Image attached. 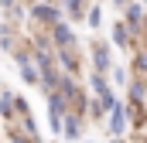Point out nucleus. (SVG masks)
I'll return each mask as SVG.
<instances>
[{
    "label": "nucleus",
    "instance_id": "1",
    "mask_svg": "<svg viewBox=\"0 0 147 143\" xmlns=\"http://www.w3.org/2000/svg\"><path fill=\"white\" fill-rule=\"evenodd\" d=\"M110 133H113V140H120L127 133V106L123 102H113L110 106Z\"/></svg>",
    "mask_w": 147,
    "mask_h": 143
},
{
    "label": "nucleus",
    "instance_id": "2",
    "mask_svg": "<svg viewBox=\"0 0 147 143\" xmlns=\"http://www.w3.org/2000/svg\"><path fill=\"white\" fill-rule=\"evenodd\" d=\"M31 17H34L38 24H58L62 21V10L55 3H34L31 7Z\"/></svg>",
    "mask_w": 147,
    "mask_h": 143
},
{
    "label": "nucleus",
    "instance_id": "3",
    "mask_svg": "<svg viewBox=\"0 0 147 143\" xmlns=\"http://www.w3.org/2000/svg\"><path fill=\"white\" fill-rule=\"evenodd\" d=\"M14 61L21 65L24 82H28V85H38V68H34V61H31V51H14Z\"/></svg>",
    "mask_w": 147,
    "mask_h": 143
},
{
    "label": "nucleus",
    "instance_id": "4",
    "mask_svg": "<svg viewBox=\"0 0 147 143\" xmlns=\"http://www.w3.org/2000/svg\"><path fill=\"white\" fill-rule=\"evenodd\" d=\"M51 31H55V44H58V48H72V27H69V24H62V21H58V24H51Z\"/></svg>",
    "mask_w": 147,
    "mask_h": 143
},
{
    "label": "nucleus",
    "instance_id": "5",
    "mask_svg": "<svg viewBox=\"0 0 147 143\" xmlns=\"http://www.w3.org/2000/svg\"><path fill=\"white\" fill-rule=\"evenodd\" d=\"M65 140H79V116L65 109V123H62V130H58Z\"/></svg>",
    "mask_w": 147,
    "mask_h": 143
},
{
    "label": "nucleus",
    "instance_id": "6",
    "mask_svg": "<svg viewBox=\"0 0 147 143\" xmlns=\"http://www.w3.org/2000/svg\"><path fill=\"white\" fill-rule=\"evenodd\" d=\"M92 61H96L99 75H103V72L110 68V48H106V44H96V48H92Z\"/></svg>",
    "mask_w": 147,
    "mask_h": 143
},
{
    "label": "nucleus",
    "instance_id": "7",
    "mask_svg": "<svg viewBox=\"0 0 147 143\" xmlns=\"http://www.w3.org/2000/svg\"><path fill=\"white\" fill-rule=\"evenodd\" d=\"M140 17H144L140 3H130V7H127V21H123V24H127L130 31H140Z\"/></svg>",
    "mask_w": 147,
    "mask_h": 143
},
{
    "label": "nucleus",
    "instance_id": "8",
    "mask_svg": "<svg viewBox=\"0 0 147 143\" xmlns=\"http://www.w3.org/2000/svg\"><path fill=\"white\" fill-rule=\"evenodd\" d=\"M140 99H144V82H140V78H134V82H130V106H134L137 116H140Z\"/></svg>",
    "mask_w": 147,
    "mask_h": 143
},
{
    "label": "nucleus",
    "instance_id": "9",
    "mask_svg": "<svg viewBox=\"0 0 147 143\" xmlns=\"http://www.w3.org/2000/svg\"><path fill=\"white\" fill-rule=\"evenodd\" d=\"M113 41H116L120 48H127V44H130V31H127V24H123V21H116V24H113Z\"/></svg>",
    "mask_w": 147,
    "mask_h": 143
},
{
    "label": "nucleus",
    "instance_id": "10",
    "mask_svg": "<svg viewBox=\"0 0 147 143\" xmlns=\"http://www.w3.org/2000/svg\"><path fill=\"white\" fill-rule=\"evenodd\" d=\"M14 99H17V96H10V92H3V96H0V116H3V119H10V116H14Z\"/></svg>",
    "mask_w": 147,
    "mask_h": 143
},
{
    "label": "nucleus",
    "instance_id": "11",
    "mask_svg": "<svg viewBox=\"0 0 147 143\" xmlns=\"http://www.w3.org/2000/svg\"><path fill=\"white\" fill-rule=\"evenodd\" d=\"M99 17H103V10H99V7H92V10L86 14V21H89V27H99Z\"/></svg>",
    "mask_w": 147,
    "mask_h": 143
},
{
    "label": "nucleus",
    "instance_id": "12",
    "mask_svg": "<svg viewBox=\"0 0 147 143\" xmlns=\"http://www.w3.org/2000/svg\"><path fill=\"white\" fill-rule=\"evenodd\" d=\"M65 10H69L72 17H79V14H82V0H69V7H65Z\"/></svg>",
    "mask_w": 147,
    "mask_h": 143
},
{
    "label": "nucleus",
    "instance_id": "13",
    "mask_svg": "<svg viewBox=\"0 0 147 143\" xmlns=\"http://www.w3.org/2000/svg\"><path fill=\"white\" fill-rule=\"evenodd\" d=\"M0 44H3V48H7V51H10V34H7V27H3V31H0Z\"/></svg>",
    "mask_w": 147,
    "mask_h": 143
},
{
    "label": "nucleus",
    "instance_id": "14",
    "mask_svg": "<svg viewBox=\"0 0 147 143\" xmlns=\"http://www.w3.org/2000/svg\"><path fill=\"white\" fill-rule=\"evenodd\" d=\"M14 3H17V0H0V7H3V10H14Z\"/></svg>",
    "mask_w": 147,
    "mask_h": 143
},
{
    "label": "nucleus",
    "instance_id": "15",
    "mask_svg": "<svg viewBox=\"0 0 147 143\" xmlns=\"http://www.w3.org/2000/svg\"><path fill=\"white\" fill-rule=\"evenodd\" d=\"M38 3H55V0H38Z\"/></svg>",
    "mask_w": 147,
    "mask_h": 143
},
{
    "label": "nucleus",
    "instance_id": "16",
    "mask_svg": "<svg viewBox=\"0 0 147 143\" xmlns=\"http://www.w3.org/2000/svg\"><path fill=\"white\" fill-rule=\"evenodd\" d=\"M116 3H123V0H116Z\"/></svg>",
    "mask_w": 147,
    "mask_h": 143
},
{
    "label": "nucleus",
    "instance_id": "17",
    "mask_svg": "<svg viewBox=\"0 0 147 143\" xmlns=\"http://www.w3.org/2000/svg\"><path fill=\"white\" fill-rule=\"evenodd\" d=\"M113 143H120V140H113Z\"/></svg>",
    "mask_w": 147,
    "mask_h": 143
}]
</instances>
